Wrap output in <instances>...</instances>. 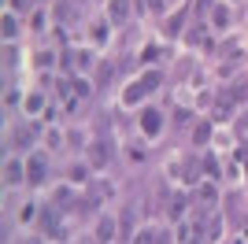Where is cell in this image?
Listing matches in <instances>:
<instances>
[{"instance_id":"6da1fadb","label":"cell","mask_w":248,"mask_h":244,"mask_svg":"<svg viewBox=\"0 0 248 244\" xmlns=\"http://www.w3.org/2000/svg\"><path fill=\"white\" fill-rule=\"evenodd\" d=\"M41 178H45V159H41V155H33L30 167H26V182H30V185H41Z\"/></svg>"},{"instance_id":"7a4b0ae2","label":"cell","mask_w":248,"mask_h":244,"mask_svg":"<svg viewBox=\"0 0 248 244\" xmlns=\"http://www.w3.org/2000/svg\"><path fill=\"white\" fill-rule=\"evenodd\" d=\"M159 126H163V122H159V111H145V115H141V130H145L148 137H155Z\"/></svg>"},{"instance_id":"3957f363","label":"cell","mask_w":248,"mask_h":244,"mask_svg":"<svg viewBox=\"0 0 248 244\" xmlns=\"http://www.w3.org/2000/svg\"><path fill=\"white\" fill-rule=\"evenodd\" d=\"M33 137H37V122H30V126H22V130L15 133V148H26Z\"/></svg>"},{"instance_id":"277c9868","label":"cell","mask_w":248,"mask_h":244,"mask_svg":"<svg viewBox=\"0 0 248 244\" xmlns=\"http://www.w3.org/2000/svg\"><path fill=\"white\" fill-rule=\"evenodd\" d=\"M145 85H141V81H134V85H126V92H123V100L126 104H137V100H145Z\"/></svg>"},{"instance_id":"5b68a950","label":"cell","mask_w":248,"mask_h":244,"mask_svg":"<svg viewBox=\"0 0 248 244\" xmlns=\"http://www.w3.org/2000/svg\"><path fill=\"white\" fill-rule=\"evenodd\" d=\"M111 237H115V222H111V218H100V226H96V241L108 244Z\"/></svg>"},{"instance_id":"8992f818","label":"cell","mask_w":248,"mask_h":244,"mask_svg":"<svg viewBox=\"0 0 248 244\" xmlns=\"http://www.w3.org/2000/svg\"><path fill=\"white\" fill-rule=\"evenodd\" d=\"M130 4H134V0H111V19L123 22L126 15H130Z\"/></svg>"},{"instance_id":"52a82bcc","label":"cell","mask_w":248,"mask_h":244,"mask_svg":"<svg viewBox=\"0 0 248 244\" xmlns=\"http://www.w3.org/2000/svg\"><path fill=\"white\" fill-rule=\"evenodd\" d=\"M4 178H8V185H19V182H22V167L11 159L8 167H4Z\"/></svg>"},{"instance_id":"ba28073f","label":"cell","mask_w":248,"mask_h":244,"mask_svg":"<svg viewBox=\"0 0 248 244\" xmlns=\"http://www.w3.org/2000/svg\"><path fill=\"white\" fill-rule=\"evenodd\" d=\"M141 85H145V89H159V85H163V74H159V71H148L145 78H141Z\"/></svg>"},{"instance_id":"9c48e42d","label":"cell","mask_w":248,"mask_h":244,"mask_svg":"<svg viewBox=\"0 0 248 244\" xmlns=\"http://www.w3.org/2000/svg\"><path fill=\"white\" fill-rule=\"evenodd\" d=\"M186 26V11H178V15H170V22H167V33H178Z\"/></svg>"},{"instance_id":"30bf717a","label":"cell","mask_w":248,"mask_h":244,"mask_svg":"<svg viewBox=\"0 0 248 244\" xmlns=\"http://www.w3.org/2000/svg\"><path fill=\"white\" fill-rule=\"evenodd\" d=\"M108 163V144H93V167Z\"/></svg>"},{"instance_id":"8fae6325","label":"cell","mask_w":248,"mask_h":244,"mask_svg":"<svg viewBox=\"0 0 248 244\" xmlns=\"http://www.w3.org/2000/svg\"><path fill=\"white\" fill-rule=\"evenodd\" d=\"M182 214H186V200L174 196V200H170V218H182Z\"/></svg>"},{"instance_id":"7c38bea8","label":"cell","mask_w":248,"mask_h":244,"mask_svg":"<svg viewBox=\"0 0 248 244\" xmlns=\"http://www.w3.org/2000/svg\"><path fill=\"white\" fill-rule=\"evenodd\" d=\"M207 137H211V126H207V122H200V126H197V133H193V141H197V144H204Z\"/></svg>"},{"instance_id":"4fadbf2b","label":"cell","mask_w":248,"mask_h":244,"mask_svg":"<svg viewBox=\"0 0 248 244\" xmlns=\"http://www.w3.org/2000/svg\"><path fill=\"white\" fill-rule=\"evenodd\" d=\"M41 107H45L41 96H26V111H41Z\"/></svg>"},{"instance_id":"5bb4252c","label":"cell","mask_w":248,"mask_h":244,"mask_svg":"<svg viewBox=\"0 0 248 244\" xmlns=\"http://www.w3.org/2000/svg\"><path fill=\"white\" fill-rule=\"evenodd\" d=\"M4 37H15V19L11 15H4Z\"/></svg>"},{"instance_id":"9a60e30c","label":"cell","mask_w":248,"mask_h":244,"mask_svg":"<svg viewBox=\"0 0 248 244\" xmlns=\"http://www.w3.org/2000/svg\"><path fill=\"white\" fill-rule=\"evenodd\" d=\"M85 174H89L85 167H71V182H85Z\"/></svg>"},{"instance_id":"2e32d148","label":"cell","mask_w":248,"mask_h":244,"mask_svg":"<svg viewBox=\"0 0 248 244\" xmlns=\"http://www.w3.org/2000/svg\"><path fill=\"white\" fill-rule=\"evenodd\" d=\"M93 37L96 41H108V26H104V22H96V26H93Z\"/></svg>"},{"instance_id":"e0dca14e","label":"cell","mask_w":248,"mask_h":244,"mask_svg":"<svg viewBox=\"0 0 248 244\" xmlns=\"http://www.w3.org/2000/svg\"><path fill=\"white\" fill-rule=\"evenodd\" d=\"M200 200H207V203H215V189H211V185H204V189H200Z\"/></svg>"},{"instance_id":"ac0fdd59","label":"cell","mask_w":248,"mask_h":244,"mask_svg":"<svg viewBox=\"0 0 248 244\" xmlns=\"http://www.w3.org/2000/svg\"><path fill=\"white\" fill-rule=\"evenodd\" d=\"M226 22H230V15H226V8H218V11H215V26H226Z\"/></svg>"},{"instance_id":"d6986e66","label":"cell","mask_w":248,"mask_h":244,"mask_svg":"<svg viewBox=\"0 0 248 244\" xmlns=\"http://www.w3.org/2000/svg\"><path fill=\"white\" fill-rule=\"evenodd\" d=\"M237 159H241V163L248 167V144H241V148H237Z\"/></svg>"},{"instance_id":"ffe728a7","label":"cell","mask_w":248,"mask_h":244,"mask_svg":"<svg viewBox=\"0 0 248 244\" xmlns=\"http://www.w3.org/2000/svg\"><path fill=\"white\" fill-rule=\"evenodd\" d=\"M152 241H155V237H152V233H141V237H137V241H134V244H152Z\"/></svg>"}]
</instances>
